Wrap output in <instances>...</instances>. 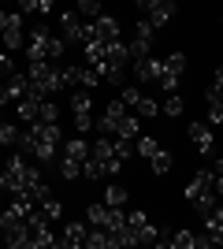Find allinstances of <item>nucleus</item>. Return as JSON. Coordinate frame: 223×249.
Instances as JSON below:
<instances>
[{
	"label": "nucleus",
	"instance_id": "1",
	"mask_svg": "<svg viewBox=\"0 0 223 249\" xmlns=\"http://www.w3.org/2000/svg\"><path fill=\"white\" fill-rule=\"evenodd\" d=\"M64 52H67V41L64 37H56L45 22H37L30 30V45H26V60H64Z\"/></svg>",
	"mask_w": 223,
	"mask_h": 249
},
{
	"label": "nucleus",
	"instance_id": "23",
	"mask_svg": "<svg viewBox=\"0 0 223 249\" xmlns=\"http://www.w3.org/2000/svg\"><path fill=\"white\" fill-rule=\"evenodd\" d=\"M64 156H71V160H86V156H89L86 138H71V142H64Z\"/></svg>",
	"mask_w": 223,
	"mask_h": 249
},
{
	"label": "nucleus",
	"instance_id": "9",
	"mask_svg": "<svg viewBox=\"0 0 223 249\" xmlns=\"http://www.w3.org/2000/svg\"><path fill=\"white\" fill-rule=\"evenodd\" d=\"M119 37V22H116V15H104V11H101V15H97L93 22H89V41H116Z\"/></svg>",
	"mask_w": 223,
	"mask_h": 249
},
{
	"label": "nucleus",
	"instance_id": "24",
	"mask_svg": "<svg viewBox=\"0 0 223 249\" xmlns=\"http://www.w3.org/2000/svg\"><path fill=\"white\" fill-rule=\"evenodd\" d=\"M60 175H64L67 182H74V178H82V160H71V156H60Z\"/></svg>",
	"mask_w": 223,
	"mask_h": 249
},
{
	"label": "nucleus",
	"instance_id": "18",
	"mask_svg": "<svg viewBox=\"0 0 223 249\" xmlns=\"http://www.w3.org/2000/svg\"><path fill=\"white\" fill-rule=\"evenodd\" d=\"M160 246H171V249H197V234L193 231H175L168 238H160Z\"/></svg>",
	"mask_w": 223,
	"mask_h": 249
},
{
	"label": "nucleus",
	"instance_id": "45",
	"mask_svg": "<svg viewBox=\"0 0 223 249\" xmlns=\"http://www.w3.org/2000/svg\"><path fill=\"white\" fill-rule=\"evenodd\" d=\"M212 171H216V190L223 194V160H216V167H212Z\"/></svg>",
	"mask_w": 223,
	"mask_h": 249
},
{
	"label": "nucleus",
	"instance_id": "5",
	"mask_svg": "<svg viewBox=\"0 0 223 249\" xmlns=\"http://www.w3.org/2000/svg\"><path fill=\"white\" fill-rule=\"evenodd\" d=\"M89 156L101 164V171H104V175H119V171H123V164H127V160H119V156H116V145H112V138H108V134L101 138L97 145H89Z\"/></svg>",
	"mask_w": 223,
	"mask_h": 249
},
{
	"label": "nucleus",
	"instance_id": "2",
	"mask_svg": "<svg viewBox=\"0 0 223 249\" xmlns=\"http://www.w3.org/2000/svg\"><path fill=\"white\" fill-rule=\"evenodd\" d=\"M186 201H190L201 216H208L220 201H216V171H197L193 182L186 186Z\"/></svg>",
	"mask_w": 223,
	"mask_h": 249
},
{
	"label": "nucleus",
	"instance_id": "36",
	"mask_svg": "<svg viewBox=\"0 0 223 249\" xmlns=\"http://www.w3.org/2000/svg\"><path fill=\"white\" fill-rule=\"evenodd\" d=\"M97 82H101V74H97L93 67H78V86H86V89H93Z\"/></svg>",
	"mask_w": 223,
	"mask_h": 249
},
{
	"label": "nucleus",
	"instance_id": "43",
	"mask_svg": "<svg viewBox=\"0 0 223 249\" xmlns=\"http://www.w3.org/2000/svg\"><path fill=\"white\" fill-rule=\"evenodd\" d=\"M74 126H78V130H89V126H93V115H74Z\"/></svg>",
	"mask_w": 223,
	"mask_h": 249
},
{
	"label": "nucleus",
	"instance_id": "41",
	"mask_svg": "<svg viewBox=\"0 0 223 249\" xmlns=\"http://www.w3.org/2000/svg\"><path fill=\"white\" fill-rule=\"evenodd\" d=\"M74 4H78V11H82V15H101V0H74Z\"/></svg>",
	"mask_w": 223,
	"mask_h": 249
},
{
	"label": "nucleus",
	"instance_id": "46",
	"mask_svg": "<svg viewBox=\"0 0 223 249\" xmlns=\"http://www.w3.org/2000/svg\"><path fill=\"white\" fill-rule=\"evenodd\" d=\"M0 208H4V186H0Z\"/></svg>",
	"mask_w": 223,
	"mask_h": 249
},
{
	"label": "nucleus",
	"instance_id": "4",
	"mask_svg": "<svg viewBox=\"0 0 223 249\" xmlns=\"http://www.w3.org/2000/svg\"><path fill=\"white\" fill-rule=\"evenodd\" d=\"M86 219H89V223H97V227H108V231H119L123 223H127L123 208H119V205H104V201L86 208Z\"/></svg>",
	"mask_w": 223,
	"mask_h": 249
},
{
	"label": "nucleus",
	"instance_id": "22",
	"mask_svg": "<svg viewBox=\"0 0 223 249\" xmlns=\"http://www.w3.org/2000/svg\"><path fill=\"white\" fill-rule=\"evenodd\" d=\"M71 112L74 115H89V112H93V97H89V89H78V93L71 97Z\"/></svg>",
	"mask_w": 223,
	"mask_h": 249
},
{
	"label": "nucleus",
	"instance_id": "34",
	"mask_svg": "<svg viewBox=\"0 0 223 249\" xmlns=\"http://www.w3.org/2000/svg\"><path fill=\"white\" fill-rule=\"evenodd\" d=\"M149 52H153V41H145V37H134V41H130V56H134V60H145Z\"/></svg>",
	"mask_w": 223,
	"mask_h": 249
},
{
	"label": "nucleus",
	"instance_id": "28",
	"mask_svg": "<svg viewBox=\"0 0 223 249\" xmlns=\"http://www.w3.org/2000/svg\"><path fill=\"white\" fill-rule=\"evenodd\" d=\"M127 197H130L127 186H108L104 190V205H119V208H123V205H127Z\"/></svg>",
	"mask_w": 223,
	"mask_h": 249
},
{
	"label": "nucleus",
	"instance_id": "16",
	"mask_svg": "<svg viewBox=\"0 0 223 249\" xmlns=\"http://www.w3.org/2000/svg\"><path fill=\"white\" fill-rule=\"evenodd\" d=\"M86 246L89 249H116V242H112V231L108 227H97L93 223V227L86 231Z\"/></svg>",
	"mask_w": 223,
	"mask_h": 249
},
{
	"label": "nucleus",
	"instance_id": "29",
	"mask_svg": "<svg viewBox=\"0 0 223 249\" xmlns=\"http://www.w3.org/2000/svg\"><path fill=\"white\" fill-rule=\"evenodd\" d=\"M19 126H11V123H4V119H0V145H19Z\"/></svg>",
	"mask_w": 223,
	"mask_h": 249
},
{
	"label": "nucleus",
	"instance_id": "30",
	"mask_svg": "<svg viewBox=\"0 0 223 249\" xmlns=\"http://www.w3.org/2000/svg\"><path fill=\"white\" fill-rule=\"evenodd\" d=\"M4 30H22V15L19 11H0V34Z\"/></svg>",
	"mask_w": 223,
	"mask_h": 249
},
{
	"label": "nucleus",
	"instance_id": "15",
	"mask_svg": "<svg viewBox=\"0 0 223 249\" xmlns=\"http://www.w3.org/2000/svg\"><path fill=\"white\" fill-rule=\"evenodd\" d=\"M41 101H45V97H34V93L19 97V101H15V112H19V119L34 123V119H37V112H41Z\"/></svg>",
	"mask_w": 223,
	"mask_h": 249
},
{
	"label": "nucleus",
	"instance_id": "17",
	"mask_svg": "<svg viewBox=\"0 0 223 249\" xmlns=\"http://www.w3.org/2000/svg\"><path fill=\"white\" fill-rule=\"evenodd\" d=\"M190 142L201 153H212V126L208 123H190Z\"/></svg>",
	"mask_w": 223,
	"mask_h": 249
},
{
	"label": "nucleus",
	"instance_id": "33",
	"mask_svg": "<svg viewBox=\"0 0 223 249\" xmlns=\"http://www.w3.org/2000/svg\"><path fill=\"white\" fill-rule=\"evenodd\" d=\"M37 119H41V123H56V119H60V112H56V104L49 101V97L41 101V112H37ZM37 119H34V123H37Z\"/></svg>",
	"mask_w": 223,
	"mask_h": 249
},
{
	"label": "nucleus",
	"instance_id": "39",
	"mask_svg": "<svg viewBox=\"0 0 223 249\" xmlns=\"http://www.w3.org/2000/svg\"><path fill=\"white\" fill-rule=\"evenodd\" d=\"M153 34H156V26L149 19H138V26H134V37H145V41H153Z\"/></svg>",
	"mask_w": 223,
	"mask_h": 249
},
{
	"label": "nucleus",
	"instance_id": "26",
	"mask_svg": "<svg viewBox=\"0 0 223 249\" xmlns=\"http://www.w3.org/2000/svg\"><path fill=\"white\" fill-rule=\"evenodd\" d=\"M19 4H22V15H26V11H34V15H49L56 0H19Z\"/></svg>",
	"mask_w": 223,
	"mask_h": 249
},
{
	"label": "nucleus",
	"instance_id": "35",
	"mask_svg": "<svg viewBox=\"0 0 223 249\" xmlns=\"http://www.w3.org/2000/svg\"><path fill=\"white\" fill-rule=\"evenodd\" d=\"M205 123L212 126V130H216V126H223V101H212V104H208V119H205Z\"/></svg>",
	"mask_w": 223,
	"mask_h": 249
},
{
	"label": "nucleus",
	"instance_id": "11",
	"mask_svg": "<svg viewBox=\"0 0 223 249\" xmlns=\"http://www.w3.org/2000/svg\"><path fill=\"white\" fill-rule=\"evenodd\" d=\"M130 67H134V78H138V82H156V78H160V67H164V60H153V56H145V60H134Z\"/></svg>",
	"mask_w": 223,
	"mask_h": 249
},
{
	"label": "nucleus",
	"instance_id": "20",
	"mask_svg": "<svg viewBox=\"0 0 223 249\" xmlns=\"http://www.w3.org/2000/svg\"><path fill=\"white\" fill-rule=\"evenodd\" d=\"M112 134H116V138H130V142H134V138L141 134V126H138V119H130V115H123V119H116V126H112Z\"/></svg>",
	"mask_w": 223,
	"mask_h": 249
},
{
	"label": "nucleus",
	"instance_id": "6",
	"mask_svg": "<svg viewBox=\"0 0 223 249\" xmlns=\"http://www.w3.org/2000/svg\"><path fill=\"white\" fill-rule=\"evenodd\" d=\"M182 71H186V56L182 52H171L168 60H164V67H160V89H168V93H175L179 89V78H182Z\"/></svg>",
	"mask_w": 223,
	"mask_h": 249
},
{
	"label": "nucleus",
	"instance_id": "31",
	"mask_svg": "<svg viewBox=\"0 0 223 249\" xmlns=\"http://www.w3.org/2000/svg\"><path fill=\"white\" fill-rule=\"evenodd\" d=\"M182 108H186V101H182L179 93H168V101L160 104V112H164V115H182Z\"/></svg>",
	"mask_w": 223,
	"mask_h": 249
},
{
	"label": "nucleus",
	"instance_id": "38",
	"mask_svg": "<svg viewBox=\"0 0 223 249\" xmlns=\"http://www.w3.org/2000/svg\"><path fill=\"white\" fill-rule=\"evenodd\" d=\"M60 82L64 86H78V67H74V63H64V67H60Z\"/></svg>",
	"mask_w": 223,
	"mask_h": 249
},
{
	"label": "nucleus",
	"instance_id": "42",
	"mask_svg": "<svg viewBox=\"0 0 223 249\" xmlns=\"http://www.w3.org/2000/svg\"><path fill=\"white\" fill-rule=\"evenodd\" d=\"M127 223H130V227H145V223H149V219H145V212H130V216H127Z\"/></svg>",
	"mask_w": 223,
	"mask_h": 249
},
{
	"label": "nucleus",
	"instance_id": "12",
	"mask_svg": "<svg viewBox=\"0 0 223 249\" xmlns=\"http://www.w3.org/2000/svg\"><path fill=\"white\" fill-rule=\"evenodd\" d=\"M34 86H30V74H8V82H4V97L8 101H19V97H26Z\"/></svg>",
	"mask_w": 223,
	"mask_h": 249
},
{
	"label": "nucleus",
	"instance_id": "27",
	"mask_svg": "<svg viewBox=\"0 0 223 249\" xmlns=\"http://www.w3.org/2000/svg\"><path fill=\"white\" fill-rule=\"evenodd\" d=\"M205 97H208V104H212V101H223V67H216V74H212V86L205 89Z\"/></svg>",
	"mask_w": 223,
	"mask_h": 249
},
{
	"label": "nucleus",
	"instance_id": "8",
	"mask_svg": "<svg viewBox=\"0 0 223 249\" xmlns=\"http://www.w3.org/2000/svg\"><path fill=\"white\" fill-rule=\"evenodd\" d=\"M60 30H64V41L67 45H86V41H89V22L78 19V11H64Z\"/></svg>",
	"mask_w": 223,
	"mask_h": 249
},
{
	"label": "nucleus",
	"instance_id": "19",
	"mask_svg": "<svg viewBox=\"0 0 223 249\" xmlns=\"http://www.w3.org/2000/svg\"><path fill=\"white\" fill-rule=\"evenodd\" d=\"M86 231H89V227H82V219H71V223L64 227L60 246H86Z\"/></svg>",
	"mask_w": 223,
	"mask_h": 249
},
{
	"label": "nucleus",
	"instance_id": "3",
	"mask_svg": "<svg viewBox=\"0 0 223 249\" xmlns=\"http://www.w3.org/2000/svg\"><path fill=\"white\" fill-rule=\"evenodd\" d=\"M26 74H30V93L34 97H49V93H56L60 89V67H56L52 60H30L26 63Z\"/></svg>",
	"mask_w": 223,
	"mask_h": 249
},
{
	"label": "nucleus",
	"instance_id": "13",
	"mask_svg": "<svg viewBox=\"0 0 223 249\" xmlns=\"http://www.w3.org/2000/svg\"><path fill=\"white\" fill-rule=\"evenodd\" d=\"M52 246H60V238H52L49 223H37V227H30V246H26V249H52Z\"/></svg>",
	"mask_w": 223,
	"mask_h": 249
},
{
	"label": "nucleus",
	"instance_id": "37",
	"mask_svg": "<svg viewBox=\"0 0 223 249\" xmlns=\"http://www.w3.org/2000/svg\"><path fill=\"white\" fill-rule=\"evenodd\" d=\"M112 145H116V156H119V160H130V156H134V142H130V138H116Z\"/></svg>",
	"mask_w": 223,
	"mask_h": 249
},
{
	"label": "nucleus",
	"instance_id": "10",
	"mask_svg": "<svg viewBox=\"0 0 223 249\" xmlns=\"http://www.w3.org/2000/svg\"><path fill=\"white\" fill-rule=\"evenodd\" d=\"M119 101L127 104V108H138V115H145V119H153V115L160 112V104H156V101H149V97H141V89H134V86H127Z\"/></svg>",
	"mask_w": 223,
	"mask_h": 249
},
{
	"label": "nucleus",
	"instance_id": "40",
	"mask_svg": "<svg viewBox=\"0 0 223 249\" xmlns=\"http://www.w3.org/2000/svg\"><path fill=\"white\" fill-rule=\"evenodd\" d=\"M138 242H141V246H149V242H160V231L153 227V223H145V227L138 231Z\"/></svg>",
	"mask_w": 223,
	"mask_h": 249
},
{
	"label": "nucleus",
	"instance_id": "21",
	"mask_svg": "<svg viewBox=\"0 0 223 249\" xmlns=\"http://www.w3.org/2000/svg\"><path fill=\"white\" fill-rule=\"evenodd\" d=\"M149 164H153V175H168L175 160H171V153H168V149H156V153L149 156Z\"/></svg>",
	"mask_w": 223,
	"mask_h": 249
},
{
	"label": "nucleus",
	"instance_id": "32",
	"mask_svg": "<svg viewBox=\"0 0 223 249\" xmlns=\"http://www.w3.org/2000/svg\"><path fill=\"white\" fill-rule=\"evenodd\" d=\"M156 149H160V145H156V138H141V134L134 138V153H141L145 160H149L153 153H156Z\"/></svg>",
	"mask_w": 223,
	"mask_h": 249
},
{
	"label": "nucleus",
	"instance_id": "25",
	"mask_svg": "<svg viewBox=\"0 0 223 249\" xmlns=\"http://www.w3.org/2000/svg\"><path fill=\"white\" fill-rule=\"evenodd\" d=\"M37 208H41V216L49 219V223H52V219H60V216H64V205H60V201H56L52 194H49V197H45V201H37Z\"/></svg>",
	"mask_w": 223,
	"mask_h": 249
},
{
	"label": "nucleus",
	"instance_id": "14",
	"mask_svg": "<svg viewBox=\"0 0 223 249\" xmlns=\"http://www.w3.org/2000/svg\"><path fill=\"white\" fill-rule=\"evenodd\" d=\"M123 115H127V104H123V101H112V104L104 108V119H97L101 134H108V138H112V126H116V119H123Z\"/></svg>",
	"mask_w": 223,
	"mask_h": 249
},
{
	"label": "nucleus",
	"instance_id": "44",
	"mask_svg": "<svg viewBox=\"0 0 223 249\" xmlns=\"http://www.w3.org/2000/svg\"><path fill=\"white\" fill-rule=\"evenodd\" d=\"M0 74H4V78L15 74V71H11V56H8V52H0Z\"/></svg>",
	"mask_w": 223,
	"mask_h": 249
},
{
	"label": "nucleus",
	"instance_id": "7",
	"mask_svg": "<svg viewBox=\"0 0 223 249\" xmlns=\"http://www.w3.org/2000/svg\"><path fill=\"white\" fill-rule=\"evenodd\" d=\"M138 8L145 11V19L153 22V26H168L171 19H175V0H138Z\"/></svg>",
	"mask_w": 223,
	"mask_h": 249
}]
</instances>
